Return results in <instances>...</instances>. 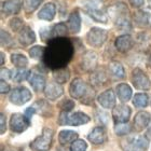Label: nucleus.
Segmentation results:
<instances>
[{"label": "nucleus", "instance_id": "nucleus-1", "mask_svg": "<svg viewBox=\"0 0 151 151\" xmlns=\"http://www.w3.org/2000/svg\"><path fill=\"white\" fill-rule=\"evenodd\" d=\"M73 55V45L69 39L65 37L55 38L49 42L42 57L44 65L51 69H60L66 67Z\"/></svg>", "mask_w": 151, "mask_h": 151}, {"label": "nucleus", "instance_id": "nucleus-2", "mask_svg": "<svg viewBox=\"0 0 151 151\" xmlns=\"http://www.w3.org/2000/svg\"><path fill=\"white\" fill-rule=\"evenodd\" d=\"M108 15L119 29H121V30L131 29V23L129 19V10L124 3L119 2L111 6L108 10Z\"/></svg>", "mask_w": 151, "mask_h": 151}, {"label": "nucleus", "instance_id": "nucleus-3", "mask_svg": "<svg viewBox=\"0 0 151 151\" xmlns=\"http://www.w3.org/2000/svg\"><path fill=\"white\" fill-rule=\"evenodd\" d=\"M148 138L142 135L129 136L122 140L121 148L124 151H146L148 148Z\"/></svg>", "mask_w": 151, "mask_h": 151}, {"label": "nucleus", "instance_id": "nucleus-4", "mask_svg": "<svg viewBox=\"0 0 151 151\" xmlns=\"http://www.w3.org/2000/svg\"><path fill=\"white\" fill-rule=\"evenodd\" d=\"M53 139V129L45 127L42 131V134L32 140L30 144V149L32 151H47L50 149Z\"/></svg>", "mask_w": 151, "mask_h": 151}, {"label": "nucleus", "instance_id": "nucleus-5", "mask_svg": "<svg viewBox=\"0 0 151 151\" xmlns=\"http://www.w3.org/2000/svg\"><path fill=\"white\" fill-rule=\"evenodd\" d=\"M108 38V32L106 29L93 27L86 34V43L93 47H101L104 45Z\"/></svg>", "mask_w": 151, "mask_h": 151}, {"label": "nucleus", "instance_id": "nucleus-6", "mask_svg": "<svg viewBox=\"0 0 151 151\" xmlns=\"http://www.w3.org/2000/svg\"><path fill=\"white\" fill-rule=\"evenodd\" d=\"M132 82L133 85L137 90L148 91L151 86L150 79L140 68H135L132 73Z\"/></svg>", "mask_w": 151, "mask_h": 151}, {"label": "nucleus", "instance_id": "nucleus-7", "mask_svg": "<svg viewBox=\"0 0 151 151\" xmlns=\"http://www.w3.org/2000/svg\"><path fill=\"white\" fill-rule=\"evenodd\" d=\"M32 99V93L27 88H15L10 94V101L14 105L22 106Z\"/></svg>", "mask_w": 151, "mask_h": 151}, {"label": "nucleus", "instance_id": "nucleus-8", "mask_svg": "<svg viewBox=\"0 0 151 151\" xmlns=\"http://www.w3.org/2000/svg\"><path fill=\"white\" fill-rule=\"evenodd\" d=\"M30 125V121L25 116V114L21 113H13L10 119V127L13 132L22 133L28 129Z\"/></svg>", "mask_w": 151, "mask_h": 151}, {"label": "nucleus", "instance_id": "nucleus-9", "mask_svg": "<svg viewBox=\"0 0 151 151\" xmlns=\"http://www.w3.org/2000/svg\"><path fill=\"white\" fill-rule=\"evenodd\" d=\"M88 86L85 84V82L80 78H76L69 86V94L73 98L76 99H82L85 94L88 93Z\"/></svg>", "mask_w": 151, "mask_h": 151}, {"label": "nucleus", "instance_id": "nucleus-10", "mask_svg": "<svg viewBox=\"0 0 151 151\" xmlns=\"http://www.w3.org/2000/svg\"><path fill=\"white\" fill-rule=\"evenodd\" d=\"M132 114V109L127 105H119L112 109V118L116 123L129 122Z\"/></svg>", "mask_w": 151, "mask_h": 151}, {"label": "nucleus", "instance_id": "nucleus-11", "mask_svg": "<svg viewBox=\"0 0 151 151\" xmlns=\"http://www.w3.org/2000/svg\"><path fill=\"white\" fill-rule=\"evenodd\" d=\"M98 104L105 109H113L116 107V94L112 90H106L98 95Z\"/></svg>", "mask_w": 151, "mask_h": 151}, {"label": "nucleus", "instance_id": "nucleus-12", "mask_svg": "<svg viewBox=\"0 0 151 151\" xmlns=\"http://www.w3.org/2000/svg\"><path fill=\"white\" fill-rule=\"evenodd\" d=\"M151 121L150 113L147 111H139L136 113L135 118H134V126L137 132H142L145 129L148 127Z\"/></svg>", "mask_w": 151, "mask_h": 151}, {"label": "nucleus", "instance_id": "nucleus-13", "mask_svg": "<svg viewBox=\"0 0 151 151\" xmlns=\"http://www.w3.org/2000/svg\"><path fill=\"white\" fill-rule=\"evenodd\" d=\"M97 66V55L93 51L85 52L84 55L82 56L81 67L85 71H93Z\"/></svg>", "mask_w": 151, "mask_h": 151}, {"label": "nucleus", "instance_id": "nucleus-14", "mask_svg": "<svg viewBox=\"0 0 151 151\" xmlns=\"http://www.w3.org/2000/svg\"><path fill=\"white\" fill-rule=\"evenodd\" d=\"M88 140L94 145H101L107 140V133L103 126H96L88 136Z\"/></svg>", "mask_w": 151, "mask_h": 151}, {"label": "nucleus", "instance_id": "nucleus-15", "mask_svg": "<svg viewBox=\"0 0 151 151\" xmlns=\"http://www.w3.org/2000/svg\"><path fill=\"white\" fill-rule=\"evenodd\" d=\"M64 93L63 88L57 82H51L44 88V95L50 101H56Z\"/></svg>", "mask_w": 151, "mask_h": 151}, {"label": "nucleus", "instance_id": "nucleus-16", "mask_svg": "<svg viewBox=\"0 0 151 151\" xmlns=\"http://www.w3.org/2000/svg\"><path fill=\"white\" fill-rule=\"evenodd\" d=\"M36 41L35 32L28 26H24L19 32V42L24 47L30 45Z\"/></svg>", "mask_w": 151, "mask_h": 151}, {"label": "nucleus", "instance_id": "nucleus-17", "mask_svg": "<svg viewBox=\"0 0 151 151\" xmlns=\"http://www.w3.org/2000/svg\"><path fill=\"white\" fill-rule=\"evenodd\" d=\"M114 44H116V50L119 51V52L125 53V52L129 51L134 47V40H133V38L131 36L125 34V35L119 36V37L116 38Z\"/></svg>", "mask_w": 151, "mask_h": 151}, {"label": "nucleus", "instance_id": "nucleus-18", "mask_svg": "<svg viewBox=\"0 0 151 151\" xmlns=\"http://www.w3.org/2000/svg\"><path fill=\"white\" fill-rule=\"evenodd\" d=\"M88 15L91 17L92 19H94L95 22L101 23V24H106L108 22V15L107 13L105 12L104 10H101V8H94V6H88L85 9Z\"/></svg>", "mask_w": 151, "mask_h": 151}, {"label": "nucleus", "instance_id": "nucleus-19", "mask_svg": "<svg viewBox=\"0 0 151 151\" xmlns=\"http://www.w3.org/2000/svg\"><path fill=\"white\" fill-rule=\"evenodd\" d=\"M90 116L84 112L81 111H77L71 114L68 113V125H73V126H79L83 125V124H88L90 122Z\"/></svg>", "mask_w": 151, "mask_h": 151}, {"label": "nucleus", "instance_id": "nucleus-20", "mask_svg": "<svg viewBox=\"0 0 151 151\" xmlns=\"http://www.w3.org/2000/svg\"><path fill=\"white\" fill-rule=\"evenodd\" d=\"M55 14H56V6L54 3L49 2L41 8V10L38 13V17L40 19L50 22L55 17Z\"/></svg>", "mask_w": 151, "mask_h": 151}, {"label": "nucleus", "instance_id": "nucleus-21", "mask_svg": "<svg viewBox=\"0 0 151 151\" xmlns=\"http://www.w3.org/2000/svg\"><path fill=\"white\" fill-rule=\"evenodd\" d=\"M67 26L71 32L73 34H78L81 29V16H80V13L79 11H73V12L70 13L69 17H68V21H67Z\"/></svg>", "mask_w": 151, "mask_h": 151}, {"label": "nucleus", "instance_id": "nucleus-22", "mask_svg": "<svg viewBox=\"0 0 151 151\" xmlns=\"http://www.w3.org/2000/svg\"><path fill=\"white\" fill-rule=\"evenodd\" d=\"M21 10L19 0H6L2 2V13L4 15L17 14Z\"/></svg>", "mask_w": 151, "mask_h": 151}, {"label": "nucleus", "instance_id": "nucleus-23", "mask_svg": "<svg viewBox=\"0 0 151 151\" xmlns=\"http://www.w3.org/2000/svg\"><path fill=\"white\" fill-rule=\"evenodd\" d=\"M116 96L119 97V99L122 103H127V101L132 98L133 92L132 88L129 84L126 83H120V84L116 85Z\"/></svg>", "mask_w": 151, "mask_h": 151}, {"label": "nucleus", "instance_id": "nucleus-24", "mask_svg": "<svg viewBox=\"0 0 151 151\" xmlns=\"http://www.w3.org/2000/svg\"><path fill=\"white\" fill-rule=\"evenodd\" d=\"M28 81L36 92L44 91V88H45V79L43 78V76L39 75V73H32Z\"/></svg>", "mask_w": 151, "mask_h": 151}, {"label": "nucleus", "instance_id": "nucleus-25", "mask_svg": "<svg viewBox=\"0 0 151 151\" xmlns=\"http://www.w3.org/2000/svg\"><path fill=\"white\" fill-rule=\"evenodd\" d=\"M78 138V133L70 129H64L58 134V142L62 146H65L67 144L73 142Z\"/></svg>", "mask_w": 151, "mask_h": 151}, {"label": "nucleus", "instance_id": "nucleus-26", "mask_svg": "<svg viewBox=\"0 0 151 151\" xmlns=\"http://www.w3.org/2000/svg\"><path fill=\"white\" fill-rule=\"evenodd\" d=\"M68 29L69 28H68L67 24H64V23L55 24V25L50 29L51 40H52V39H55V38L65 37V36L68 34Z\"/></svg>", "mask_w": 151, "mask_h": 151}, {"label": "nucleus", "instance_id": "nucleus-27", "mask_svg": "<svg viewBox=\"0 0 151 151\" xmlns=\"http://www.w3.org/2000/svg\"><path fill=\"white\" fill-rule=\"evenodd\" d=\"M109 73L112 76L114 79H123L125 77V70L122 64L119 62H111L109 64Z\"/></svg>", "mask_w": 151, "mask_h": 151}, {"label": "nucleus", "instance_id": "nucleus-28", "mask_svg": "<svg viewBox=\"0 0 151 151\" xmlns=\"http://www.w3.org/2000/svg\"><path fill=\"white\" fill-rule=\"evenodd\" d=\"M53 78H54V80H55L57 83H60V84L66 83L70 78L69 69L66 68V67H64V68L53 70Z\"/></svg>", "mask_w": 151, "mask_h": 151}, {"label": "nucleus", "instance_id": "nucleus-29", "mask_svg": "<svg viewBox=\"0 0 151 151\" xmlns=\"http://www.w3.org/2000/svg\"><path fill=\"white\" fill-rule=\"evenodd\" d=\"M11 62L14 66L17 68V69H22V68H25L27 65H28V60L25 55L19 53H14L11 55Z\"/></svg>", "mask_w": 151, "mask_h": 151}, {"label": "nucleus", "instance_id": "nucleus-30", "mask_svg": "<svg viewBox=\"0 0 151 151\" xmlns=\"http://www.w3.org/2000/svg\"><path fill=\"white\" fill-rule=\"evenodd\" d=\"M42 0H22V6L27 14H30L39 8Z\"/></svg>", "mask_w": 151, "mask_h": 151}, {"label": "nucleus", "instance_id": "nucleus-31", "mask_svg": "<svg viewBox=\"0 0 151 151\" xmlns=\"http://www.w3.org/2000/svg\"><path fill=\"white\" fill-rule=\"evenodd\" d=\"M149 97L145 93H137L133 97V104L138 108H145L148 106Z\"/></svg>", "mask_w": 151, "mask_h": 151}, {"label": "nucleus", "instance_id": "nucleus-32", "mask_svg": "<svg viewBox=\"0 0 151 151\" xmlns=\"http://www.w3.org/2000/svg\"><path fill=\"white\" fill-rule=\"evenodd\" d=\"M149 19H150V14L148 12L140 11V12H137L135 14V23L139 27H144V26L148 25Z\"/></svg>", "mask_w": 151, "mask_h": 151}, {"label": "nucleus", "instance_id": "nucleus-33", "mask_svg": "<svg viewBox=\"0 0 151 151\" xmlns=\"http://www.w3.org/2000/svg\"><path fill=\"white\" fill-rule=\"evenodd\" d=\"M32 73L28 69L22 68V69H16L12 75V79L16 82H23L26 79H29Z\"/></svg>", "mask_w": 151, "mask_h": 151}, {"label": "nucleus", "instance_id": "nucleus-34", "mask_svg": "<svg viewBox=\"0 0 151 151\" xmlns=\"http://www.w3.org/2000/svg\"><path fill=\"white\" fill-rule=\"evenodd\" d=\"M131 125L129 122L125 123H116L114 125V132L118 136H124L131 133Z\"/></svg>", "mask_w": 151, "mask_h": 151}, {"label": "nucleus", "instance_id": "nucleus-35", "mask_svg": "<svg viewBox=\"0 0 151 151\" xmlns=\"http://www.w3.org/2000/svg\"><path fill=\"white\" fill-rule=\"evenodd\" d=\"M44 52H45V47H40V45H35L29 50V55L32 60H39L41 57H43Z\"/></svg>", "mask_w": 151, "mask_h": 151}, {"label": "nucleus", "instance_id": "nucleus-36", "mask_svg": "<svg viewBox=\"0 0 151 151\" xmlns=\"http://www.w3.org/2000/svg\"><path fill=\"white\" fill-rule=\"evenodd\" d=\"M92 83L95 85H103L107 80V77L103 71H95L92 75Z\"/></svg>", "mask_w": 151, "mask_h": 151}, {"label": "nucleus", "instance_id": "nucleus-37", "mask_svg": "<svg viewBox=\"0 0 151 151\" xmlns=\"http://www.w3.org/2000/svg\"><path fill=\"white\" fill-rule=\"evenodd\" d=\"M88 148V144L82 140V139H77L73 142H71L69 151H86Z\"/></svg>", "mask_w": 151, "mask_h": 151}, {"label": "nucleus", "instance_id": "nucleus-38", "mask_svg": "<svg viewBox=\"0 0 151 151\" xmlns=\"http://www.w3.org/2000/svg\"><path fill=\"white\" fill-rule=\"evenodd\" d=\"M9 26L11 27L13 32H19V30L24 27V23L21 19L19 17H13L9 23Z\"/></svg>", "mask_w": 151, "mask_h": 151}, {"label": "nucleus", "instance_id": "nucleus-39", "mask_svg": "<svg viewBox=\"0 0 151 151\" xmlns=\"http://www.w3.org/2000/svg\"><path fill=\"white\" fill-rule=\"evenodd\" d=\"M32 107L35 108L36 111L39 113H42V114H47V112L49 111V105L45 103L44 101H38L35 103V105L32 106Z\"/></svg>", "mask_w": 151, "mask_h": 151}, {"label": "nucleus", "instance_id": "nucleus-40", "mask_svg": "<svg viewBox=\"0 0 151 151\" xmlns=\"http://www.w3.org/2000/svg\"><path fill=\"white\" fill-rule=\"evenodd\" d=\"M1 44L3 47H11L13 44V38L6 30H1Z\"/></svg>", "mask_w": 151, "mask_h": 151}, {"label": "nucleus", "instance_id": "nucleus-41", "mask_svg": "<svg viewBox=\"0 0 151 151\" xmlns=\"http://www.w3.org/2000/svg\"><path fill=\"white\" fill-rule=\"evenodd\" d=\"M60 107L62 108V110L63 111L69 112V111L73 110V107H75V103H73V101H70V99H64V101L60 104Z\"/></svg>", "mask_w": 151, "mask_h": 151}, {"label": "nucleus", "instance_id": "nucleus-42", "mask_svg": "<svg viewBox=\"0 0 151 151\" xmlns=\"http://www.w3.org/2000/svg\"><path fill=\"white\" fill-rule=\"evenodd\" d=\"M1 80H8V79L12 78V73L11 70L8 68H1Z\"/></svg>", "mask_w": 151, "mask_h": 151}, {"label": "nucleus", "instance_id": "nucleus-43", "mask_svg": "<svg viewBox=\"0 0 151 151\" xmlns=\"http://www.w3.org/2000/svg\"><path fill=\"white\" fill-rule=\"evenodd\" d=\"M0 91H1V94H6V93L10 91V84L6 83V80H1V83H0Z\"/></svg>", "mask_w": 151, "mask_h": 151}, {"label": "nucleus", "instance_id": "nucleus-44", "mask_svg": "<svg viewBox=\"0 0 151 151\" xmlns=\"http://www.w3.org/2000/svg\"><path fill=\"white\" fill-rule=\"evenodd\" d=\"M36 112H37V111H36V109L32 106V107H29V108H27V109H26L25 113H24V114H25L26 118H27V119L30 121V120H32V116H34Z\"/></svg>", "mask_w": 151, "mask_h": 151}, {"label": "nucleus", "instance_id": "nucleus-45", "mask_svg": "<svg viewBox=\"0 0 151 151\" xmlns=\"http://www.w3.org/2000/svg\"><path fill=\"white\" fill-rule=\"evenodd\" d=\"M129 1L132 4V6H134V8H140L145 3V0H129Z\"/></svg>", "mask_w": 151, "mask_h": 151}, {"label": "nucleus", "instance_id": "nucleus-46", "mask_svg": "<svg viewBox=\"0 0 151 151\" xmlns=\"http://www.w3.org/2000/svg\"><path fill=\"white\" fill-rule=\"evenodd\" d=\"M108 114L107 113L103 112V111H98V118H99V121L101 122V124H106L107 123V119H108Z\"/></svg>", "mask_w": 151, "mask_h": 151}, {"label": "nucleus", "instance_id": "nucleus-47", "mask_svg": "<svg viewBox=\"0 0 151 151\" xmlns=\"http://www.w3.org/2000/svg\"><path fill=\"white\" fill-rule=\"evenodd\" d=\"M6 131V116L3 113H1V134H4Z\"/></svg>", "mask_w": 151, "mask_h": 151}, {"label": "nucleus", "instance_id": "nucleus-48", "mask_svg": "<svg viewBox=\"0 0 151 151\" xmlns=\"http://www.w3.org/2000/svg\"><path fill=\"white\" fill-rule=\"evenodd\" d=\"M3 64H4V53L1 52V65H3Z\"/></svg>", "mask_w": 151, "mask_h": 151}, {"label": "nucleus", "instance_id": "nucleus-49", "mask_svg": "<svg viewBox=\"0 0 151 151\" xmlns=\"http://www.w3.org/2000/svg\"><path fill=\"white\" fill-rule=\"evenodd\" d=\"M147 136H148L149 138H151V129H150V131H149L148 133H147Z\"/></svg>", "mask_w": 151, "mask_h": 151}, {"label": "nucleus", "instance_id": "nucleus-50", "mask_svg": "<svg viewBox=\"0 0 151 151\" xmlns=\"http://www.w3.org/2000/svg\"><path fill=\"white\" fill-rule=\"evenodd\" d=\"M149 64H150V66H151V55H150V57H149Z\"/></svg>", "mask_w": 151, "mask_h": 151}]
</instances>
